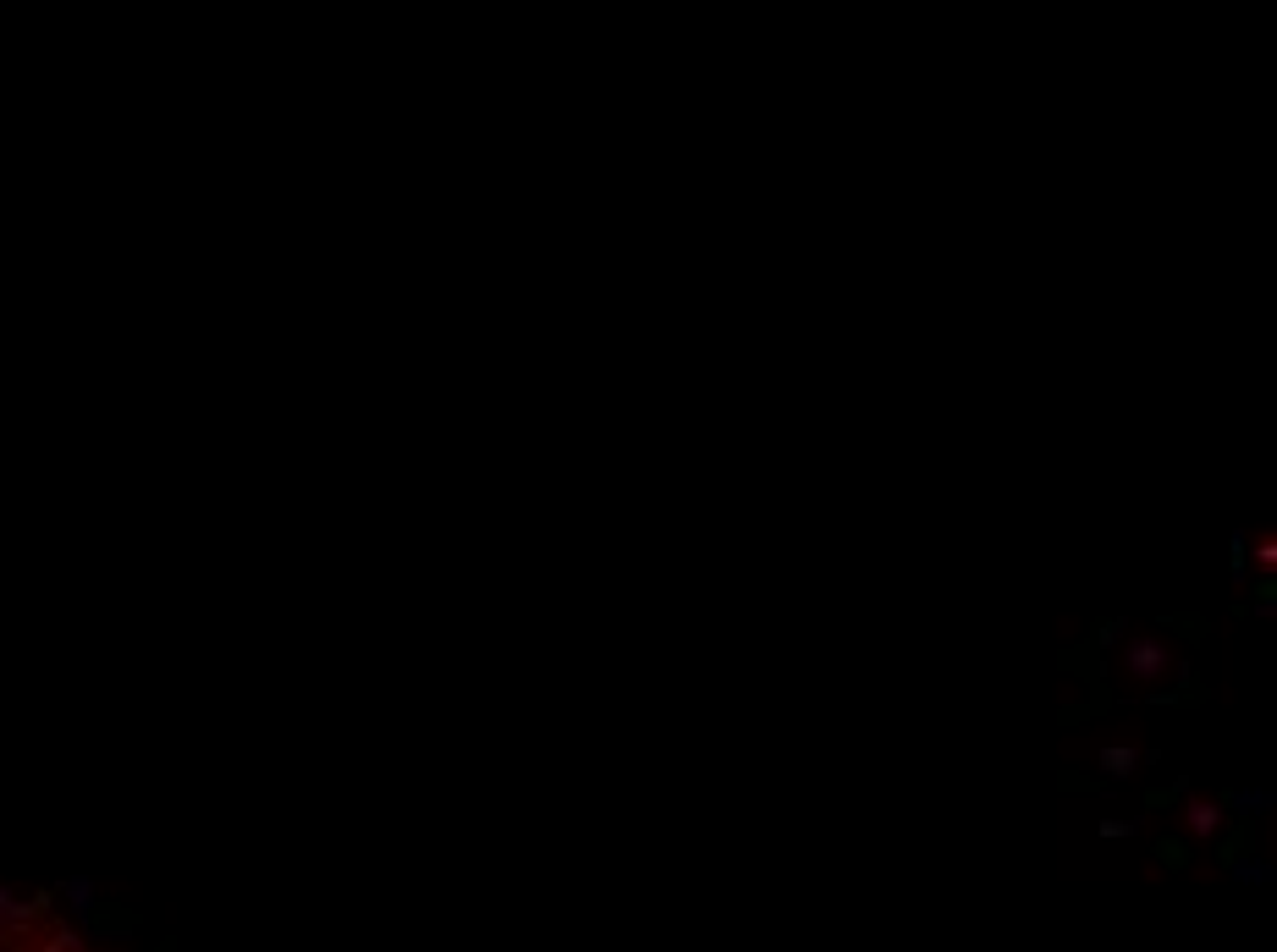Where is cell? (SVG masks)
I'll list each match as a JSON object with an SVG mask.
<instances>
[{
	"instance_id": "cell-1",
	"label": "cell",
	"mask_w": 1277,
	"mask_h": 952,
	"mask_svg": "<svg viewBox=\"0 0 1277 952\" xmlns=\"http://www.w3.org/2000/svg\"><path fill=\"white\" fill-rule=\"evenodd\" d=\"M1261 562H1266V567H1277V539H1266V546H1261Z\"/></svg>"
}]
</instances>
